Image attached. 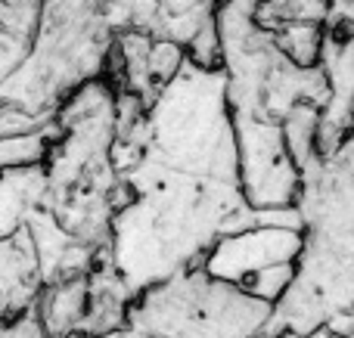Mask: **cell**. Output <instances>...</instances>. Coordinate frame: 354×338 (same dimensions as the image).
Returning a JSON list of instances; mask_svg holds the SVG:
<instances>
[{
    "label": "cell",
    "instance_id": "cell-1",
    "mask_svg": "<svg viewBox=\"0 0 354 338\" xmlns=\"http://www.w3.org/2000/svg\"><path fill=\"white\" fill-rule=\"evenodd\" d=\"M112 161L124 202L106 255L131 295L205 267L224 239L261 227L239 183L221 68L187 59L147 109L118 93Z\"/></svg>",
    "mask_w": 354,
    "mask_h": 338
},
{
    "label": "cell",
    "instance_id": "cell-2",
    "mask_svg": "<svg viewBox=\"0 0 354 338\" xmlns=\"http://www.w3.org/2000/svg\"><path fill=\"white\" fill-rule=\"evenodd\" d=\"M255 3L221 0L214 28L243 196L255 215H268L295 208L301 171L289 155L286 130L320 121L330 90L320 66H295L274 37L258 28Z\"/></svg>",
    "mask_w": 354,
    "mask_h": 338
},
{
    "label": "cell",
    "instance_id": "cell-3",
    "mask_svg": "<svg viewBox=\"0 0 354 338\" xmlns=\"http://www.w3.org/2000/svg\"><path fill=\"white\" fill-rule=\"evenodd\" d=\"M299 255L274 301L268 338L348 332L354 326V128L301 168Z\"/></svg>",
    "mask_w": 354,
    "mask_h": 338
},
{
    "label": "cell",
    "instance_id": "cell-4",
    "mask_svg": "<svg viewBox=\"0 0 354 338\" xmlns=\"http://www.w3.org/2000/svg\"><path fill=\"white\" fill-rule=\"evenodd\" d=\"M118 90L109 78L78 87L56 112V137L44 159L41 208L72 242L106 252L112 217L122 208L124 190L112 161Z\"/></svg>",
    "mask_w": 354,
    "mask_h": 338
},
{
    "label": "cell",
    "instance_id": "cell-5",
    "mask_svg": "<svg viewBox=\"0 0 354 338\" xmlns=\"http://www.w3.org/2000/svg\"><path fill=\"white\" fill-rule=\"evenodd\" d=\"M109 0H44L25 62L0 81V106L50 118L78 87L109 74Z\"/></svg>",
    "mask_w": 354,
    "mask_h": 338
},
{
    "label": "cell",
    "instance_id": "cell-6",
    "mask_svg": "<svg viewBox=\"0 0 354 338\" xmlns=\"http://www.w3.org/2000/svg\"><path fill=\"white\" fill-rule=\"evenodd\" d=\"M274 304L205 267L134 295L122 338H268Z\"/></svg>",
    "mask_w": 354,
    "mask_h": 338
},
{
    "label": "cell",
    "instance_id": "cell-7",
    "mask_svg": "<svg viewBox=\"0 0 354 338\" xmlns=\"http://www.w3.org/2000/svg\"><path fill=\"white\" fill-rule=\"evenodd\" d=\"M183 62H187V53L171 41H159L140 31H118L106 78L115 84L118 93L134 97L147 109L180 72Z\"/></svg>",
    "mask_w": 354,
    "mask_h": 338
},
{
    "label": "cell",
    "instance_id": "cell-8",
    "mask_svg": "<svg viewBox=\"0 0 354 338\" xmlns=\"http://www.w3.org/2000/svg\"><path fill=\"white\" fill-rule=\"evenodd\" d=\"M336 0H258L255 25L295 66H317L320 37Z\"/></svg>",
    "mask_w": 354,
    "mask_h": 338
},
{
    "label": "cell",
    "instance_id": "cell-9",
    "mask_svg": "<svg viewBox=\"0 0 354 338\" xmlns=\"http://www.w3.org/2000/svg\"><path fill=\"white\" fill-rule=\"evenodd\" d=\"M44 289L41 264L28 230H16L0 239V323L16 320L35 308Z\"/></svg>",
    "mask_w": 354,
    "mask_h": 338
},
{
    "label": "cell",
    "instance_id": "cell-10",
    "mask_svg": "<svg viewBox=\"0 0 354 338\" xmlns=\"http://www.w3.org/2000/svg\"><path fill=\"white\" fill-rule=\"evenodd\" d=\"M131 301L134 295L115 273L109 255L100 252V258L93 261L91 273H87V314L78 329V338H106L122 332Z\"/></svg>",
    "mask_w": 354,
    "mask_h": 338
},
{
    "label": "cell",
    "instance_id": "cell-11",
    "mask_svg": "<svg viewBox=\"0 0 354 338\" xmlns=\"http://www.w3.org/2000/svg\"><path fill=\"white\" fill-rule=\"evenodd\" d=\"M31 310L47 338H78V329L87 314V273L44 283Z\"/></svg>",
    "mask_w": 354,
    "mask_h": 338
},
{
    "label": "cell",
    "instance_id": "cell-12",
    "mask_svg": "<svg viewBox=\"0 0 354 338\" xmlns=\"http://www.w3.org/2000/svg\"><path fill=\"white\" fill-rule=\"evenodd\" d=\"M218 3L221 0H162L168 22H171L168 41L183 47V53H187V43L214 19V6Z\"/></svg>",
    "mask_w": 354,
    "mask_h": 338
},
{
    "label": "cell",
    "instance_id": "cell-13",
    "mask_svg": "<svg viewBox=\"0 0 354 338\" xmlns=\"http://www.w3.org/2000/svg\"><path fill=\"white\" fill-rule=\"evenodd\" d=\"M308 338H354V326L348 329V332H326V329H320V332H314Z\"/></svg>",
    "mask_w": 354,
    "mask_h": 338
},
{
    "label": "cell",
    "instance_id": "cell-14",
    "mask_svg": "<svg viewBox=\"0 0 354 338\" xmlns=\"http://www.w3.org/2000/svg\"><path fill=\"white\" fill-rule=\"evenodd\" d=\"M106 338H122V332H115V335H106Z\"/></svg>",
    "mask_w": 354,
    "mask_h": 338
}]
</instances>
